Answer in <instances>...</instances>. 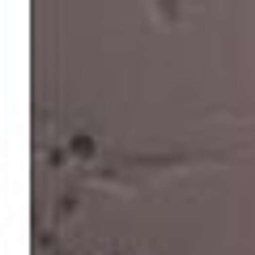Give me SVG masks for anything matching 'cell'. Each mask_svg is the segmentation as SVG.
Segmentation results:
<instances>
[{
    "label": "cell",
    "instance_id": "6da1fadb",
    "mask_svg": "<svg viewBox=\"0 0 255 255\" xmlns=\"http://www.w3.org/2000/svg\"><path fill=\"white\" fill-rule=\"evenodd\" d=\"M73 149H77V157H94V140L90 136H73Z\"/></svg>",
    "mask_w": 255,
    "mask_h": 255
},
{
    "label": "cell",
    "instance_id": "7a4b0ae2",
    "mask_svg": "<svg viewBox=\"0 0 255 255\" xmlns=\"http://www.w3.org/2000/svg\"><path fill=\"white\" fill-rule=\"evenodd\" d=\"M111 255H119V251H111Z\"/></svg>",
    "mask_w": 255,
    "mask_h": 255
},
{
    "label": "cell",
    "instance_id": "3957f363",
    "mask_svg": "<svg viewBox=\"0 0 255 255\" xmlns=\"http://www.w3.org/2000/svg\"><path fill=\"white\" fill-rule=\"evenodd\" d=\"M251 115H255V111H251Z\"/></svg>",
    "mask_w": 255,
    "mask_h": 255
}]
</instances>
